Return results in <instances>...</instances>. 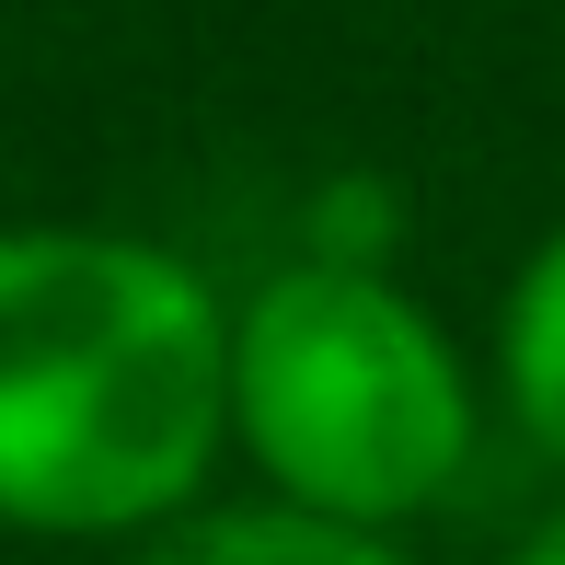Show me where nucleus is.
Listing matches in <instances>:
<instances>
[{
    "label": "nucleus",
    "mask_w": 565,
    "mask_h": 565,
    "mask_svg": "<svg viewBox=\"0 0 565 565\" xmlns=\"http://www.w3.org/2000/svg\"><path fill=\"white\" fill-rule=\"evenodd\" d=\"M139 565H404V554L312 508H196V520H162Z\"/></svg>",
    "instance_id": "obj_3"
},
{
    "label": "nucleus",
    "mask_w": 565,
    "mask_h": 565,
    "mask_svg": "<svg viewBox=\"0 0 565 565\" xmlns=\"http://www.w3.org/2000/svg\"><path fill=\"white\" fill-rule=\"evenodd\" d=\"M497 381H508V416L531 427L554 461H565V231H543L508 289V323H497Z\"/></svg>",
    "instance_id": "obj_4"
},
{
    "label": "nucleus",
    "mask_w": 565,
    "mask_h": 565,
    "mask_svg": "<svg viewBox=\"0 0 565 565\" xmlns=\"http://www.w3.org/2000/svg\"><path fill=\"white\" fill-rule=\"evenodd\" d=\"M520 565H565V520H543V531H531V554Z\"/></svg>",
    "instance_id": "obj_5"
},
{
    "label": "nucleus",
    "mask_w": 565,
    "mask_h": 565,
    "mask_svg": "<svg viewBox=\"0 0 565 565\" xmlns=\"http://www.w3.org/2000/svg\"><path fill=\"white\" fill-rule=\"evenodd\" d=\"M231 439V312L139 231H0V531H162Z\"/></svg>",
    "instance_id": "obj_1"
},
{
    "label": "nucleus",
    "mask_w": 565,
    "mask_h": 565,
    "mask_svg": "<svg viewBox=\"0 0 565 565\" xmlns=\"http://www.w3.org/2000/svg\"><path fill=\"white\" fill-rule=\"evenodd\" d=\"M231 439L277 508L393 531L473 461V370L381 266L312 254L231 312Z\"/></svg>",
    "instance_id": "obj_2"
}]
</instances>
